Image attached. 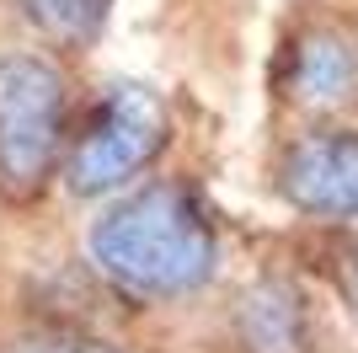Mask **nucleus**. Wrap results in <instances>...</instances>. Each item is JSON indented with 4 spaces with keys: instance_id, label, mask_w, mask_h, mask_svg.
Wrapping results in <instances>:
<instances>
[{
    "instance_id": "nucleus-1",
    "label": "nucleus",
    "mask_w": 358,
    "mask_h": 353,
    "mask_svg": "<svg viewBox=\"0 0 358 353\" xmlns=\"http://www.w3.org/2000/svg\"><path fill=\"white\" fill-rule=\"evenodd\" d=\"M91 257L123 294L177 300L214 279L220 235L209 209L182 182H150L113 204L91 230Z\"/></svg>"
},
{
    "instance_id": "nucleus-2",
    "label": "nucleus",
    "mask_w": 358,
    "mask_h": 353,
    "mask_svg": "<svg viewBox=\"0 0 358 353\" xmlns=\"http://www.w3.org/2000/svg\"><path fill=\"white\" fill-rule=\"evenodd\" d=\"M64 75L43 54L0 59V188L11 198L43 193L64 150Z\"/></svg>"
},
{
    "instance_id": "nucleus-3",
    "label": "nucleus",
    "mask_w": 358,
    "mask_h": 353,
    "mask_svg": "<svg viewBox=\"0 0 358 353\" xmlns=\"http://www.w3.org/2000/svg\"><path fill=\"white\" fill-rule=\"evenodd\" d=\"M171 139V118H166V102L150 86H134V81H118L107 86L91 113L80 118V129L70 139V155H64V176H70L75 193H113L123 188L129 176H139Z\"/></svg>"
},
{
    "instance_id": "nucleus-4",
    "label": "nucleus",
    "mask_w": 358,
    "mask_h": 353,
    "mask_svg": "<svg viewBox=\"0 0 358 353\" xmlns=\"http://www.w3.org/2000/svg\"><path fill=\"white\" fill-rule=\"evenodd\" d=\"M278 188L299 214L358 220V129H315L294 139L278 166Z\"/></svg>"
},
{
    "instance_id": "nucleus-5",
    "label": "nucleus",
    "mask_w": 358,
    "mask_h": 353,
    "mask_svg": "<svg viewBox=\"0 0 358 353\" xmlns=\"http://www.w3.org/2000/svg\"><path fill=\"white\" fill-rule=\"evenodd\" d=\"M284 86H289V97L305 102V107L348 102V97L358 91V48L348 43L343 32H327V27L305 32V38L294 43V54H289Z\"/></svg>"
},
{
    "instance_id": "nucleus-6",
    "label": "nucleus",
    "mask_w": 358,
    "mask_h": 353,
    "mask_svg": "<svg viewBox=\"0 0 358 353\" xmlns=\"http://www.w3.org/2000/svg\"><path fill=\"white\" fill-rule=\"evenodd\" d=\"M246 353H299L305 348V310L299 294L284 284H257L236 310Z\"/></svg>"
},
{
    "instance_id": "nucleus-7",
    "label": "nucleus",
    "mask_w": 358,
    "mask_h": 353,
    "mask_svg": "<svg viewBox=\"0 0 358 353\" xmlns=\"http://www.w3.org/2000/svg\"><path fill=\"white\" fill-rule=\"evenodd\" d=\"M16 6H22V16H27L32 27H43L59 43L91 38L107 22V11H113V0H16Z\"/></svg>"
},
{
    "instance_id": "nucleus-8",
    "label": "nucleus",
    "mask_w": 358,
    "mask_h": 353,
    "mask_svg": "<svg viewBox=\"0 0 358 353\" xmlns=\"http://www.w3.org/2000/svg\"><path fill=\"white\" fill-rule=\"evenodd\" d=\"M11 353H123V348L91 338V332H75V326H48L38 338H22Z\"/></svg>"
}]
</instances>
